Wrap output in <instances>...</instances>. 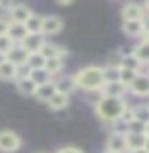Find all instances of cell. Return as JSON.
I'll list each match as a JSON object with an SVG mask.
<instances>
[{
    "label": "cell",
    "instance_id": "1",
    "mask_svg": "<svg viewBox=\"0 0 149 153\" xmlns=\"http://www.w3.org/2000/svg\"><path fill=\"white\" fill-rule=\"evenodd\" d=\"M75 86L84 92H102V88L105 86V79H103V67L98 65H88L79 69L73 75Z\"/></svg>",
    "mask_w": 149,
    "mask_h": 153
},
{
    "label": "cell",
    "instance_id": "2",
    "mask_svg": "<svg viewBox=\"0 0 149 153\" xmlns=\"http://www.w3.org/2000/svg\"><path fill=\"white\" fill-rule=\"evenodd\" d=\"M126 100L122 98H109V96H102V98L96 102V115L102 119L103 123L113 124L121 119V115L126 107Z\"/></svg>",
    "mask_w": 149,
    "mask_h": 153
},
{
    "label": "cell",
    "instance_id": "3",
    "mask_svg": "<svg viewBox=\"0 0 149 153\" xmlns=\"http://www.w3.org/2000/svg\"><path fill=\"white\" fill-rule=\"evenodd\" d=\"M19 147H21V138H19V134L12 132V130L0 132V151L12 153V151H17Z\"/></svg>",
    "mask_w": 149,
    "mask_h": 153
},
{
    "label": "cell",
    "instance_id": "4",
    "mask_svg": "<svg viewBox=\"0 0 149 153\" xmlns=\"http://www.w3.org/2000/svg\"><path fill=\"white\" fill-rule=\"evenodd\" d=\"M128 92L134 94L136 98H149V75L138 73L136 79L132 80V84L128 86Z\"/></svg>",
    "mask_w": 149,
    "mask_h": 153
},
{
    "label": "cell",
    "instance_id": "5",
    "mask_svg": "<svg viewBox=\"0 0 149 153\" xmlns=\"http://www.w3.org/2000/svg\"><path fill=\"white\" fill-rule=\"evenodd\" d=\"M105 149L113 151V153H128L126 147V134L122 132H111L105 142Z\"/></svg>",
    "mask_w": 149,
    "mask_h": 153
},
{
    "label": "cell",
    "instance_id": "6",
    "mask_svg": "<svg viewBox=\"0 0 149 153\" xmlns=\"http://www.w3.org/2000/svg\"><path fill=\"white\" fill-rule=\"evenodd\" d=\"M121 16H122V21H142V19L145 17V12H143L142 4L128 2V4H124V6H122Z\"/></svg>",
    "mask_w": 149,
    "mask_h": 153
},
{
    "label": "cell",
    "instance_id": "7",
    "mask_svg": "<svg viewBox=\"0 0 149 153\" xmlns=\"http://www.w3.org/2000/svg\"><path fill=\"white\" fill-rule=\"evenodd\" d=\"M27 59H29V52L21 44H13L12 50L6 54V61L13 63L16 67H27Z\"/></svg>",
    "mask_w": 149,
    "mask_h": 153
},
{
    "label": "cell",
    "instance_id": "8",
    "mask_svg": "<svg viewBox=\"0 0 149 153\" xmlns=\"http://www.w3.org/2000/svg\"><path fill=\"white\" fill-rule=\"evenodd\" d=\"M63 29V21L61 17L57 16H44L42 17V29H40V35H57V33Z\"/></svg>",
    "mask_w": 149,
    "mask_h": 153
},
{
    "label": "cell",
    "instance_id": "9",
    "mask_svg": "<svg viewBox=\"0 0 149 153\" xmlns=\"http://www.w3.org/2000/svg\"><path fill=\"white\" fill-rule=\"evenodd\" d=\"M31 8L25 6V4H13L12 10L8 12V16L10 19L8 21H12V23H21V25H25V21L29 17H31Z\"/></svg>",
    "mask_w": 149,
    "mask_h": 153
},
{
    "label": "cell",
    "instance_id": "10",
    "mask_svg": "<svg viewBox=\"0 0 149 153\" xmlns=\"http://www.w3.org/2000/svg\"><path fill=\"white\" fill-rule=\"evenodd\" d=\"M128 94V88L124 86L121 80L117 82H105V86L102 88V96H109V98H122Z\"/></svg>",
    "mask_w": 149,
    "mask_h": 153
},
{
    "label": "cell",
    "instance_id": "11",
    "mask_svg": "<svg viewBox=\"0 0 149 153\" xmlns=\"http://www.w3.org/2000/svg\"><path fill=\"white\" fill-rule=\"evenodd\" d=\"M27 35H29V33H27L25 25H21V23H12V21H10L6 36L13 42V44H21V42L25 40V36H27Z\"/></svg>",
    "mask_w": 149,
    "mask_h": 153
},
{
    "label": "cell",
    "instance_id": "12",
    "mask_svg": "<svg viewBox=\"0 0 149 153\" xmlns=\"http://www.w3.org/2000/svg\"><path fill=\"white\" fill-rule=\"evenodd\" d=\"M44 42H46L44 35H27L25 40L21 42V46L25 48L29 54H36V52H40V48L44 46Z\"/></svg>",
    "mask_w": 149,
    "mask_h": 153
},
{
    "label": "cell",
    "instance_id": "13",
    "mask_svg": "<svg viewBox=\"0 0 149 153\" xmlns=\"http://www.w3.org/2000/svg\"><path fill=\"white\" fill-rule=\"evenodd\" d=\"M65 54H67V52L61 46L54 44V42H48V40L44 42V46L40 48V56L44 57V59H52V57H59V59H63Z\"/></svg>",
    "mask_w": 149,
    "mask_h": 153
},
{
    "label": "cell",
    "instance_id": "14",
    "mask_svg": "<svg viewBox=\"0 0 149 153\" xmlns=\"http://www.w3.org/2000/svg\"><path fill=\"white\" fill-rule=\"evenodd\" d=\"M122 31H124V35L130 36V38H142L145 35L142 21H122Z\"/></svg>",
    "mask_w": 149,
    "mask_h": 153
},
{
    "label": "cell",
    "instance_id": "15",
    "mask_svg": "<svg viewBox=\"0 0 149 153\" xmlns=\"http://www.w3.org/2000/svg\"><path fill=\"white\" fill-rule=\"evenodd\" d=\"M54 86H56V92L65 94V96H69L76 88V86H75V80H73V75H71V76H59V79H56L54 80Z\"/></svg>",
    "mask_w": 149,
    "mask_h": 153
},
{
    "label": "cell",
    "instance_id": "16",
    "mask_svg": "<svg viewBox=\"0 0 149 153\" xmlns=\"http://www.w3.org/2000/svg\"><path fill=\"white\" fill-rule=\"evenodd\" d=\"M19 79V67L10 61L0 63V80H17Z\"/></svg>",
    "mask_w": 149,
    "mask_h": 153
},
{
    "label": "cell",
    "instance_id": "17",
    "mask_svg": "<svg viewBox=\"0 0 149 153\" xmlns=\"http://www.w3.org/2000/svg\"><path fill=\"white\" fill-rule=\"evenodd\" d=\"M54 94H56V86H54V80H52V82H46V84H42V86H36L35 98L38 100V102L48 103V100H50Z\"/></svg>",
    "mask_w": 149,
    "mask_h": 153
},
{
    "label": "cell",
    "instance_id": "18",
    "mask_svg": "<svg viewBox=\"0 0 149 153\" xmlns=\"http://www.w3.org/2000/svg\"><path fill=\"white\" fill-rule=\"evenodd\" d=\"M16 86H17V92L23 94V96H35V92H36V84L33 82L29 76H21V79H17Z\"/></svg>",
    "mask_w": 149,
    "mask_h": 153
},
{
    "label": "cell",
    "instance_id": "19",
    "mask_svg": "<svg viewBox=\"0 0 149 153\" xmlns=\"http://www.w3.org/2000/svg\"><path fill=\"white\" fill-rule=\"evenodd\" d=\"M42 17L44 16H38V13L33 12L31 17L25 21V29L29 35H40V29H42Z\"/></svg>",
    "mask_w": 149,
    "mask_h": 153
},
{
    "label": "cell",
    "instance_id": "20",
    "mask_svg": "<svg viewBox=\"0 0 149 153\" xmlns=\"http://www.w3.org/2000/svg\"><path fill=\"white\" fill-rule=\"evenodd\" d=\"M67 105H69V96L59 94V92H56L50 100H48V107L54 109V111H61V109H65Z\"/></svg>",
    "mask_w": 149,
    "mask_h": 153
},
{
    "label": "cell",
    "instance_id": "21",
    "mask_svg": "<svg viewBox=\"0 0 149 153\" xmlns=\"http://www.w3.org/2000/svg\"><path fill=\"white\" fill-rule=\"evenodd\" d=\"M142 63L138 61V57L132 54H126V56H122V61H121V69H128V71H134V73H140L142 71Z\"/></svg>",
    "mask_w": 149,
    "mask_h": 153
},
{
    "label": "cell",
    "instance_id": "22",
    "mask_svg": "<svg viewBox=\"0 0 149 153\" xmlns=\"http://www.w3.org/2000/svg\"><path fill=\"white\" fill-rule=\"evenodd\" d=\"M132 54L138 57V61H140L142 65H149V42L142 40L140 44L132 50Z\"/></svg>",
    "mask_w": 149,
    "mask_h": 153
},
{
    "label": "cell",
    "instance_id": "23",
    "mask_svg": "<svg viewBox=\"0 0 149 153\" xmlns=\"http://www.w3.org/2000/svg\"><path fill=\"white\" fill-rule=\"evenodd\" d=\"M145 134H126V147L128 151H134V149H142L145 146Z\"/></svg>",
    "mask_w": 149,
    "mask_h": 153
},
{
    "label": "cell",
    "instance_id": "24",
    "mask_svg": "<svg viewBox=\"0 0 149 153\" xmlns=\"http://www.w3.org/2000/svg\"><path fill=\"white\" fill-rule=\"evenodd\" d=\"M44 71L52 76V79H54L56 75H59L61 71H63V59H59V57H52V59H46V63H44Z\"/></svg>",
    "mask_w": 149,
    "mask_h": 153
},
{
    "label": "cell",
    "instance_id": "25",
    "mask_svg": "<svg viewBox=\"0 0 149 153\" xmlns=\"http://www.w3.org/2000/svg\"><path fill=\"white\" fill-rule=\"evenodd\" d=\"M27 76H29V79H31L36 86H42V84L52 82V80H54V79H52V76L48 75L44 69H33V71H29V75H27Z\"/></svg>",
    "mask_w": 149,
    "mask_h": 153
},
{
    "label": "cell",
    "instance_id": "26",
    "mask_svg": "<svg viewBox=\"0 0 149 153\" xmlns=\"http://www.w3.org/2000/svg\"><path fill=\"white\" fill-rule=\"evenodd\" d=\"M132 107H134V121L147 124L149 123V105L140 103V105H132Z\"/></svg>",
    "mask_w": 149,
    "mask_h": 153
},
{
    "label": "cell",
    "instance_id": "27",
    "mask_svg": "<svg viewBox=\"0 0 149 153\" xmlns=\"http://www.w3.org/2000/svg\"><path fill=\"white\" fill-rule=\"evenodd\" d=\"M44 63H46V59L40 56V52H36V54H29V59H27V69L29 71L44 69Z\"/></svg>",
    "mask_w": 149,
    "mask_h": 153
},
{
    "label": "cell",
    "instance_id": "28",
    "mask_svg": "<svg viewBox=\"0 0 149 153\" xmlns=\"http://www.w3.org/2000/svg\"><path fill=\"white\" fill-rule=\"evenodd\" d=\"M119 75H121V69H117V67H109V65L103 67V79H105V82H117Z\"/></svg>",
    "mask_w": 149,
    "mask_h": 153
},
{
    "label": "cell",
    "instance_id": "29",
    "mask_svg": "<svg viewBox=\"0 0 149 153\" xmlns=\"http://www.w3.org/2000/svg\"><path fill=\"white\" fill-rule=\"evenodd\" d=\"M126 134H145V124L140 121H132L126 124Z\"/></svg>",
    "mask_w": 149,
    "mask_h": 153
},
{
    "label": "cell",
    "instance_id": "30",
    "mask_svg": "<svg viewBox=\"0 0 149 153\" xmlns=\"http://www.w3.org/2000/svg\"><path fill=\"white\" fill-rule=\"evenodd\" d=\"M136 75H138V73H134V71H128V69H121V75H119V80H121V82H122V84H124V86L128 88V86L132 84V80L136 79Z\"/></svg>",
    "mask_w": 149,
    "mask_h": 153
},
{
    "label": "cell",
    "instance_id": "31",
    "mask_svg": "<svg viewBox=\"0 0 149 153\" xmlns=\"http://www.w3.org/2000/svg\"><path fill=\"white\" fill-rule=\"evenodd\" d=\"M121 61H122V54L121 52H113V54H109L107 57V65L109 67H117V69H121Z\"/></svg>",
    "mask_w": 149,
    "mask_h": 153
},
{
    "label": "cell",
    "instance_id": "32",
    "mask_svg": "<svg viewBox=\"0 0 149 153\" xmlns=\"http://www.w3.org/2000/svg\"><path fill=\"white\" fill-rule=\"evenodd\" d=\"M119 121H121L124 126H126L128 123L134 121V107H132V105H126V107H124V111H122V115H121V119H119Z\"/></svg>",
    "mask_w": 149,
    "mask_h": 153
},
{
    "label": "cell",
    "instance_id": "33",
    "mask_svg": "<svg viewBox=\"0 0 149 153\" xmlns=\"http://www.w3.org/2000/svg\"><path fill=\"white\" fill-rule=\"evenodd\" d=\"M12 46H13V42L10 40L8 36H0V54L2 56H6L10 50H12Z\"/></svg>",
    "mask_w": 149,
    "mask_h": 153
},
{
    "label": "cell",
    "instance_id": "34",
    "mask_svg": "<svg viewBox=\"0 0 149 153\" xmlns=\"http://www.w3.org/2000/svg\"><path fill=\"white\" fill-rule=\"evenodd\" d=\"M8 25H10V21L6 17H0V36H6V33H8Z\"/></svg>",
    "mask_w": 149,
    "mask_h": 153
},
{
    "label": "cell",
    "instance_id": "35",
    "mask_svg": "<svg viewBox=\"0 0 149 153\" xmlns=\"http://www.w3.org/2000/svg\"><path fill=\"white\" fill-rule=\"evenodd\" d=\"M56 153H84V151L79 149V147H61V149L56 151Z\"/></svg>",
    "mask_w": 149,
    "mask_h": 153
},
{
    "label": "cell",
    "instance_id": "36",
    "mask_svg": "<svg viewBox=\"0 0 149 153\" xmlns=\"http://www.w3.org/2000/svg\"><path fill=\"white\" fill-rule=\"evenodd\" d=\"M142 25H143V31H145V35H149V13H145V17L142 19Z\"/></svg>",
    "mask_w": 149,
    "mask_h": 153
},
{
    "label": "cell",
    "instance_id": "37",
    "mask_svg": "<svg viewBox=\"0 0 149 153\" xmlns=\"http://www.w3.org/2000/svg\"><path fill=\"white\" fill-rule=\"evenodd\" d=\"M128 153H149L145 147H142V149H134V151H128Z\"/></svg>",
    "mask_w": 149,
    "mask_h": 153
},
{
    "label": "cell",
    "instance_id": "38",
    "mask_svg": "<svg viewBox=\"0 0 149 153\" xmlns=\"http://www.w3.org/2000/svg\"><path fill=\"white\" fill-rule=\"evenodd\" d=\"M142 6H143V12H145V13H149V0H147L145 4H142Z\"/></svg>",
    "mask_w": 149,
    "mask_h": 153
},
{
    "label": "cell",
    "instance_id": "39",
    "mask_svg": "<svg viewBox=\"0 0 149 153\" xmlns=\"http://www.w3.org/2000/svg\"><path fill=\"white\" fill-rule=\"evenodd\" d=\"M143 147H145V149H147V151H149V136H147V138H145V146H143Z\"/></svg>",
    "mask_w": 149,
    "mask_h": 153
},
{
    "label": "cell",
    "instance_id": "40",
    "mask_svg": "<svg viewBox=\"0 0 149 153\" xmlns=\"http://www.w3.org/2000/svg\"><path fill=\"white\" fill-rule=\"evenodd\" d=\"M4 61H6V56H2V54H0V63H4Z\"/></svg>",
    "mask_w": 149,
    "mask_h": 153
},
{
    "label": "cell",
    "instance_id": "41",
    "mask_svg": "<svg viewBox=\"0 0 149 153\" xmlns=\"http://www.w3.org/2000/svg\"><path fill=\"white\" fill-rule=\"evenodd\" d=\"M145 136H149V123L145 124Z\"/></svg>",
    "mask_w": 149,
    "mask_h": 153
},
{
    "label": "cell",
    "instance_id": "42",
    "mask_svg": "<svg viewBox=\"0 0 149 153\" xmlns=\"http://www.w3.org/2000/svg\"><path fill=\"white\" fill-rule=\"evenodd\" d=\"M103 153H113V151H107V149H105V151H103Z\"/></svg>",
    "mask_w": 149,
    "mask_h": 153
},
{
    "label": "cell",
    "instance_id": "43",
    "mask_svg": "<svg viewBox=\"0 0 149 153\" xmlns=\"http://www.w3.org/2000/svg\"><path fill=\"white\" fill-rule=\"evenodd\" d=\"M147 67H149V65H147ZM147 75H149V71H147Z\"/></svg>",
    "mask_w": 149,
    "mask_h": 153
}]
</instances>
